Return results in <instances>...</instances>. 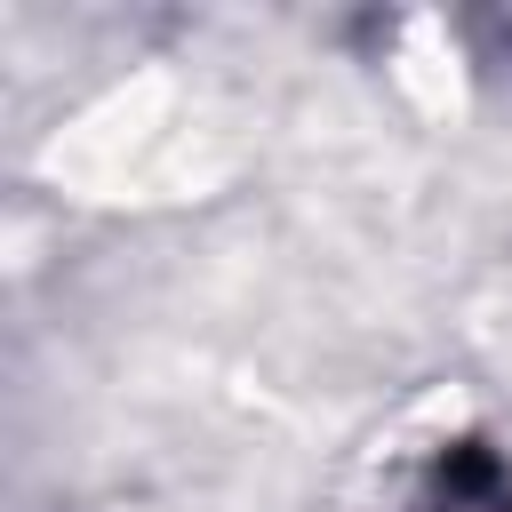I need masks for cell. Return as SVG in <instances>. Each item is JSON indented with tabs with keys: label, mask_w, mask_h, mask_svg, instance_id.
<instances>
[{
	"label": "cell",
	"mask_w": 512,
	"mask_h": 512,
	"mask_svg": "<svg viewBox=\"0 0 512 512\" xmlns=\"http://www.w3.org/2000/svg\"><path fill=\"white\" fill-rule=\"evenodd\" d=\"M432 512H512V472L480 448L448 456L440 480H432Z\"/></svg>",
	"instance_id": "obj_1"
}]
</instances>
